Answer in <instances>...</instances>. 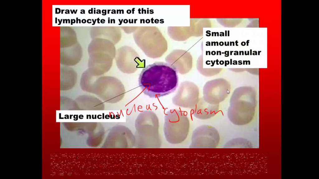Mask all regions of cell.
I'll list each match as a JSON object with an SVG mask.
<instances>
[{
    "label": "cell",
    "instance_id": "obj_2",
    "mask_svg": "<svg viewBox=\"0 0 319 179\" xmlns=\"http://www.w3.org/2000/svg\"><path fill=\"white\" fill-rule=\"evenodd\" d=\"M136 145L138 148H157L161 145L159 132V122L153 111L141 112L135 122Z\"/></svg>",
    "mask_w": 319,
    "mask_h": 179
},
{
    "label": "cell",
    "instance_id": "obj_9",
    "mask_svg": "<svg viewBox=\"0 0 319 179\" xmlns=\"http://www.w3.org/2000/svg\"><path fill=\"white\" fill-rule=\"evenodd\" d=\"M165 60L182 75L188 72L192 67L191 58L181 50L174 51L166 57Z\"/></svg>",
    "mask_w": 319,
    "mask_h": 179
},
{
    "label": "cell",
    "instance_id": "obj_7",
    "mask_svg": "<svg viewBox=\"0 0 319 179\" xmlns=\"http://www.w3.org/2000/svg\"><path fill=\"white\" fill-rule=\"evenodd\" d=\"M199 95L198 86L192 82L185 81L180 83L172 102L176 106L192 109L198 102Z\"/></svg>",
    "mask_w": 319,
    "mask_h": 179
},
{
    "label": "cell",
    "instance_id": "obj_1",
    "mask_svg": "<svg viewBox=\"0 0 319 179\" xmlns=\"http://www.w3.org/2000/svg\"><path fill=\"white\" fill-rule=\"evenodd\" d=\"M176 70L169 64L156 62L143 68L139 78V86L145 95L157 98L174 92L178 85Z\"/></svg>",
    "mask_w": 319,
    "mask_h": 179
},
{
    "label": "cell",
    "instance_id": "obj_10",
    "mask_svg": "<svg viewBox=\"0 0 319 179\" xmlns=\"http://www.w3.org/2000/svg\"><path fill=\"white\" fill-rule=\"evenodd\" d=\"M219 110V104L210 103L203 97L199 98L198 102L191 109V112L198 119L207 120L215 116Z\"/></svg>",
    "mask_w": 319,
    "mask_h": 179
},
{
    "label": "cell",
    "instance_id": "obj_3",
    "mask_svg": "<svg viewBox=\"0 0 319 179\" xmlns=\"http://www.w3.org/2000/svg\"><path fill=\"white\" fill-rule=\"evenodd\" d=\"M189 129V121L184 112L173 109L165 114L163 131L169 143L176 145L183 142L187 137Z\"/></svg>",
    "mask_w": 319,
    "mask_h": 179
},
{
    "label": "cell",
    "instance_id": "obj_5",
    "mask_svg": "<svg viewBox=\"0 0 319 179\" xmlns=\"http://www.w3.org/2000/svg\"><path fill=\"white\" fill-rule=\"evenodd\" d=\"M244 98L242 88L240 87L235 90L230 99L227 115L229 120L234 125H246L251 119V110Z\"/></svg>",
    "mask_w": 319,
    "mask_h": 179
},
{
    "label": "cell",
    "instance_id": "obj_4",
    "mask_svg": "<svg viewBox=\"0 0 319 179\" xmlns=\"http://www.w3.org/2000/svg\"><path fill=\"white\" fill-rule=\"evenodd\" d=\"M145 30L142 27L134 34L136 43L148 57L156 58L161 57L164 53H164L165 52L160 47H165L162 44L167 45L165 39L160 32L157 34H155L156 32L153 35L150 32V34L148 30H145Z\"/></svg>",
    "mask_w": 319,
    "mask_h": 179
},
{
    "label": "cell",
    "instance_id": "obj_8",
    "mask_svg": "<svg viewBox=\"0 0 319 179\" xmlns=\"http://www.w3.org/2000/svg\"><path fill=\"white\" fill-rule=\"evenodd\" d=\"M230 85L225 79L219 78L208 81L203 89L204 99L212 104H219L229 94Z\"/></svg>",
    "mask_w": 319,
    "mask_h": 179
},
{
    "label": "cell",
    "instance_id": "obj_6",
    "mask_svg": "<svg viewBox=\"0 0 319 179\" xmlns=\"http://www.w3.org/2000/svg\"><path fill=\"white\" fill-rule=\"evenodd\" d=\"M220 136L217 130L208 125L201 126L193 131L189 146L192 148H213L218 145Z\"/></svg>",
    "mask_w": 319,
    "mask_h": 179
}]
</instances>
